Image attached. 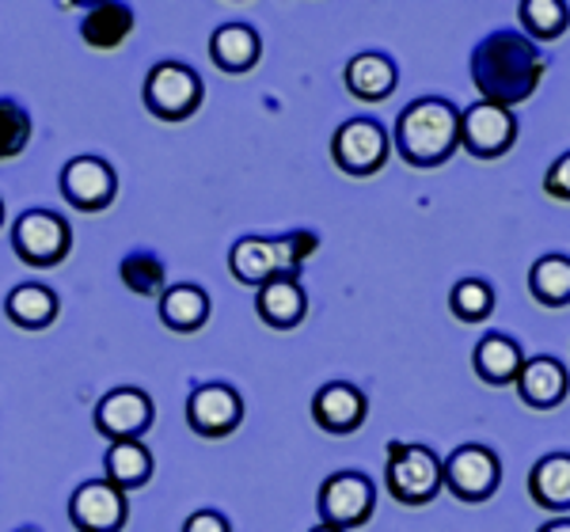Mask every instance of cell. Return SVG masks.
I'll use <instances>...</instances> for the list:
<instances>
[{
  "label": "cell",
  "mask_w": 570,
  "mask_h": 532,
  "mask_svg": "<svg viewBox=\"0 0 570 532\" xmlns=\"http://www.w3.org/2000/svg\"><path fill=\"white\" fill-rule=\"evenodd\" d=\"M104 472H107V483H115L118 491H137L153 480L156 461H153L149 445H145L141 437H134V442H115L107 449Z\"/></svg>",
  "instance_id": "603a6c76"
},
{
  "label": "cell",
  "mask_w": 570,
  "mask_h": 532,
  "mask_svg": "<svg viewBox=\"0 0 570 532\" xmlns=\"http://www.w3.org/2000/svg\"><path fill=\"white\" fill-rule=\"evenodd\" d=\"M308 532H338V529H331V525H316V529H308Z\"/></svg>",
  "instance_id": "d590c367"
},
{
  "label": "cell",
  "mask_w": 570,
  "mask_h": 532,
  "mask_svg": "<svg viewBox=\"0 0 570 532\" xmlns=\"http://www.w3.org/2000/svg\"><path fill=\"white\" fill-rule=\"evenodd\" d=\"M35 122L16 99H0V160H16L31 145Z\"/></svg>",
  "instance_id": "f546056e"
},
{
  "label": "cell",
  "mask_w": 570,
  "mask_h": 532,
  "mask_svg": "<svg viewBox=\"0 0 570 532\" xmlns=\"http://www.w3.org/2000/svg\"><path fill=\"white\" fill-rule=\"evenodd\" d=\"M12 532H42L39 525H20V529H12Z\"/></svg>",
  "instance_id": "e575fe53"
},
{
  "label": "cell",
  "mask_w": 570,
  "mask_h": 532,
  "mask_svg": "<svg viewBox=\"0 0 570 532\" xmlns=\"http://www.w3.org/2000/svg\"><path fill=\"white\" fill-rule=\"evenodd\" d=\"M518 145V115L499 104H472L461 111V149L475 160H499Z\"/></svg>",
  "instance_id": "9c48e42d"
},
{
  "label": "cell",
  "mask_w": 570,
  "mask_h": 532,
  "mask_svg": "<svg viewBox=\"0 0 570 532\" xmlns=\"http://www.w3.org/2000/svg\"><path fill=\"white\" fill-rule=\"evenodd\" d=\"M118 274H122L126 289L137 293V297H160L168 289V278H164V263L156 259L153 252H134L118 263Z\"/></svg>",
  "instance_id": "83f0119b"
},
{
  "label": "cell",
  "mask_w": 570,
  "mask_h": 532,
  "mask_svg": "<svg viewBox=\"0 0 570 532\" xmlns=\"http://www.w3.org/2000/svg\"><path fill=\"white\" fill-rule=\"evenodd\" d=\"M160 319L164 327L179 335H195L209 319V293L195 286V282H179L160 293Z\"/></svg>",
  "instance_id": "44dd1931"
},
{
  "label": "cell",
  "mask_w": 570,
  "mask_h": 532,
  "mask_svg": "<svg viewBox=\"0 0 570 532\" xmlns=\"http://www.w3.org/2000/svg\"><path fill=\"white\" fill-rule=\"evenodd\" d=\"M153 418H156V407L141 388H115V392H107L96 407V430L110 445L141 437L145 430L153 426Z\"/></svg>",
  "instance_id": "5bb4252c"
},
{
  "label": "cell",
  "mask_w": 570,
  "mask_h": 532,
  "mask_svg": "<svg viewBox=\"0 0 570 532\" xmlns=\"http://www.w3.org/2000/svg\"><path fill=\"white\" fill-rule=\"evenodd\" d=\"M331 156H335V168L346 171V176H376L392 156V137L373 118H351L331 137Z\"/></svg>",
  "instance_id": "8992f818"
},
{
  "label": "cell",
  "mask_w": 570,
  "mask_h": 532,
  "mask_svg": "<svg viewBox=\"0 0 570 532\" xmlns=\"http://www.w3.org/2000/svg\"><path fill=\"white\" fill-rule=\"evenodd\" d=\"M441 475H445V487L453 499L475 506V502L494 499V491H499V483H502V461L494 449L468 442V445H456L453 453L441 461Z\"/></svg>",
  "instance_id": "5b68a950"
},
{
  "label": "cell",
  "mask_w": 570,
  "mask_h": 532,
  "mask_svg": "<svg viewBox=\"0 0 570 532\" xmlns=\"http://www.w3.org/2000/svg\"><path fill=\"white\" fill-rule=\"evenodd\" d=\"M472 365H475V377L491 388H505V384H518V373L525 365V354L513 338L505 335H487L475 343V354H472Z\"/></svg>",
  "instance_id": "ffe728a7"
},
{
  "label": "cell",
  "mask_w": 570,
  "mask_h": 532,
  "mask_svg": "<svg viewBox=\"0 0 570 532\" xmlns=\"http://www.w3.org/2000/svg\"><path fill=\"white\" fill-rule=\"evenodd\" d=\"M183 532H233V529H228V521L217 510H198L183 521Z\"/></svg>",
  "instance_id": "d6a6232c"
},
{
  "label": "cell",
  "mask_w": 570,
  "mask_h": 532,
  "mask_svg": "<svg viewBox=\"0 0 570 532\" xmlns=\"http://www.w3.org/2000/svg\"><path fill=\"white\" fill-rule=\"evenodd\" d=\"M320 510V525H331L338 532L346 529H362L376 510V487L370 475L362 472H335L324 480L316 499Z\"/></svg>",
  "instance_id": "52a82bcc"
},
{
  "label": "cell",
  "mask_w": 570,
  "mask_h": 532,
  "mask_svg": "<svg viewBox=\"0 0 570 532\" xmlns=\"http://www.w3.org/2000/svg\"><path fill=\"white\" fill-rule=\"evenodd\" d=\"M202 77L183 61H160L145 77V111L160 122H187L202 107Z\"/></svg>",
  "instance_id": "277c9868"
},
{
  "label": "cell",
  "mask_w": 570,
  "mask_h": 532,
  "mask_svg": "<svg viewBox=\"0 0 570 532\" xmlns=\"http://www.w3.org/2000/svg\"><path fill=\"white\" fill-rule=\"evenodd\" d=\"M0 225H4V201H0Z\"/></svg>",
  "instance_id": "8d00e7d4"
},
{
  "label": "cell",
  "mask_w": 570,
  "mask_h": 532,
  "mask_svg": "<svg viewBox=\"0 0 570 532\" xmlns=\"http://www.w3.org/2000/svg\"><path fill=\"white\" fill-rule=\"evenodd\" d=\"M255 312L274 332H293L297 324H305L308 293L297 282V274H282V278H271L266 286L255 289Z\"/></svg>",
  "instance_id": "2e32d148"
},
{
  "label": "cell",
  "mask_w": 570,
  "mask_h": 532,
  "mask_svg": "<svg viewBox=\"0 0 570 532\" xmlns=\"http://www.w3.org/2000/svg\"><path fill=\"white\" fill-rule=\"evenodd\" d=\"M134 31V8L130 4H96L80 23V35L91 50H118Z\"/></svg>",
  "instance_id": "d4e9b609"
},
{
  "label": "cell",
  "mask_w": 570,
  "mask_h": 532,
  "mask_svg": "<svg viewBox=\"0 0 570 532\" xmlns=\"http://www.w3.org/2000/svg\"><path fill=\"white\" fill-rule=\"evenodd\" d=\"M540 532H570V518H559V521H548Z\"/></svg>",
  "instance_id": "836d02e7"
},
{
  "label": "cell",
  "mask_w": 570,
  "mask_h": 532,
  "mask_svg": "<svg viewBox=\"0 0 570 532\" xmlns=\"http://www.w3.org/2000/svg\"><path fill=\"white\" fill-rule=\"evenodd\" d=\"M58 312H61L58 293L50 286H39V282L16 286L4 297V316L12 319L16 327H23V332H42V327H50L53 319H58Z\"/></svg>",
  "instance_id": "7402d4cb"
},
{
  "label": "cell",
  "mask_w": 570,
  "mask_h": 532,
  "mask_svg": "<svg viewBox=\"0 0 570 532\" xmlns=\"http://www.w3.org/2000/svg\"><path fill=\"white\" fill-rule=\"evenodd\" d=\"M72 233L69 221L50 209H27L20 221L12 225V252L20 255L27 266H61L69 259Z\"/></svg>",
  "instance_id": "ba28073f"
},
{
  "label": "cell",
  "mask_w": 570,
  "mask_h": 532,
  "mask_svg": "<svg viewBox=\"0 0 570 532\" xmlns=\"http://www.w3.org/2000/svg\"><path fill=\"white\" fill-rule=\"evenodd\" d=\"M544 190L556 201H570V152L559 156L556 164L548 168V176H544Z\"/></svg>",
  "instance_id": "1f68e13d"
},
{
  "label": "cell",
  "mask_w": 570,
  "mask_h": 532,
  "mask_svg": "<svg viewBox=\"0 0 570 532\" xmlns=\"http://www.w3.org/2000/svg\"><path fill=\"white\" fill-rule=\"evenodd\" d=\"M312 418L324 434H354L370 418V400L351 381H331L312 396Z\"/></svg>",
  "instance_id": "9a60e30c"
},
{
  "label": "cell",
  "mask_w": 570,
  "mask_h": 532,
  "mask_svg": "<svg viewBox=\"0 0 570 532\" xmlns=\"http://www.w3.org/2000/svg\"><path fill=\"white\" fill-rule=\"evenodd\" d=\"M529 293L544 308L570 305V255H544V259L532 263Z\"/></svg>",
  "instance_id": "484cf974"
},
{
  "label": "cell",
  "mask_w": 570,
  "mask_h": 532,
  "mask_svg": "<svg viewBox=\"0 0 570 532\" xmlns=\"http://www.w3.org/2000/svg\"><path fill=\"white\" fill-rule=\"evenodd\" d=\"M518 16L521 31L532 42H551L570 27V4H563V0H521Z\"/></svg>",
  "instance_id": "4316f807"
},
{
  "label": "cell",
  "mask_w": 570,
  "mask_h": 532,
  "mask_svg": "<svg viewBox=\"0 0 570 532\" xmlns=\"http://www.w3.org/2000/svg\"><path fill=\"white\" fill-rule=\"evenodd\" d=\"M456 149H461V111L449 99H415L395 118V152L411 168H441Z\"/></svg>",
  "instance_id": "7a4b0ae2"
},
{
  "label": "cell",
  "mask_w": 570,
  "mask_h": 532,
  "mask_svg": "<svg viewBox=\"0 0 570 532\" xmlns=\"http://www.w3.org/2000/svg\"><path fill=\"white\" fill-rule=\"evenodd\" d=\"M209 58H214V66L220 72H233V77H240V72H252L255 66H259L263 42H259V35H255V27L220 23L217 31L209 35Z\"/></svg>",
  "instance_id": "d6986e66"
},
{
  "label": "cell",
  "mask_w": 570,
  "mask_h": 532,
  "mask_svg": "<svg viewBox=\"0 0 570 532\" xmlns=\"http://www.w3.org/2000/svg\"><path fill=\"white\" fill-rule=\"evenodd\" d=\"M570 392V377L567 365L556 362V357H525L518 373V396L529 403L532 411H551L567 400Z\"/></svg>",
  "instance_id": "e0dca14e"
},
{
  "label": "cell",
  "mask_w": 570,
  "mask_h": 532,
  "mask_svg": "<svg viewBox=\"0 0 570 532\" xmlns=\"http://www.w3.org/2000/svg\"><path fill=\"white\" fill-rule=\"evenodd\" d=\"M61 195L80 214H104L118 195V176L104 156H72L61 168Z\"/></svg>",
  "instance_id": "8fae6325"
},
{
  "label": "cell",
  "mask_w": 570,
  "mask_h": 532,
  "mask_svg": "<svg viewBox=\"0 0 570 532\" xmlns=\"http://www.w3.org/2000/svg\"><path fill=\"white\" fill-rule=\"evenodd\" d=\"M529 499L540 510H570V453H551L532 464Z\"/></svg>",
  "instance_id": "cb8c5ba5"
},
{
  "label": "cell",
  "mask_w": 570,
  "mask_h": 532,
  "mask_svg": "<svg viewBox=\"0 0 570 532\" xmlns=\"http://www.w3.org/2000/svg\"><path fill=\"white\" fill-rule=\"evenodd\" d=\"M544 72H548V58L540 53V46L525 31H513V27L487 35L472 50L475 91H480L483 104H499L505 111L525 104L532 91L540 88Z\"/></svg>",
  "instance_id": "6da1fadb"
},
{
  "label": "cell",
  "mask_w": 570,
  "mask_h": 532,
  "mask_svg": "<svg viewBox=\"0 0 570 532\" xmlns=\"http://www.w3.org/2000/svg\"><path fill=\"white\" fill-rule=\"evenodd\" d=\"M244 422V396L233 388V384H198L187 400V426L195 430L198 437H228L236 426Z\"/></svg>",
  "instance_id": "7c38bea8"
},
{
  "label": "cell",
  "mask_w": 570,
  "mask_h": 532,
  "mask_svg": "<svg viewBox=\"0 0 570 532\" xmlns=\"http://www.w3.org/2000/svg\"><path fill=\"white\" fill-rule=\"evenodd\" d=\"M69 521L77 532H122L130 521V499L107 480H88L72 491Z\"/></svg>",
  "instance_id": "30bf717a"
},
{
  "label": "cell",
  "mask_w": 570,
  "mask_h": 532,
  "mask_svg": "<svg viewBox=\"0 0 570 532\" xmlns=\"http://www.w3.org/2000/svg\"><path fill=\"white\" fill-rule=\"evenodd\" d=\"M228 270L240 286H266L271 278H282V274H297V266L289 259V247H285L282 236H244V240L233 244L228 252Z\"/></svg>",
  "instance_id": "4fadbf2b"
},
{
  "label": "cell",
  "mask_w": 570,
  "mask_h": 532,
  "mask_svg": "<svg viewBox=\"0 0 570 532\" xmlns=\"http://www.w3.org/2000/svg\"><path fill=\"white\" fill-rule=\"evenodd\" d=\"M346 91H351L354 99H365V104H381V99H389L395 88H400V69H395V61L389 53H376V50H365L357 53V58L346 61Z\"/></svg>",
  "instance_id": "ac0fdd59"
},
{
  "label": "cell",
  "mask_w": 570,
  "mask_h": 532,
  "mask_svg": "<svg viewBox=\"0 0 570 532\" xmlns=\"http://www.w3.org/2000/svg\"><path fill=\"white\" fill-rule=\"evenodd\" d=\"M449 308H453V316L464 319V324H480V319H487L494 312V289L480 278H464L449 293Z\"/></svg>",
  "instance_id": "f1b7e54d"
},
{
  "label": "cell",
  "mask_w": 570,
  "mask_h": 532,
  "mask_svg": "<svg viewBox=\"0 0 570 532\" xmlns=\"http://www.w3.org/2000/svg\"><path fill=\"white\" fill-rule=\"evenodd\" d=\"M282 240H285V247H289L293 266H305L320 247V236L312 233V228H293V233H285Z\"/></svg>",
  "instance_id": "4dcf8cb0"
},
{
  "label": "cell",
  "mask_w": 570,
  "mask_h": 532,
  "mask_svg": "<svg viewBox=\"0 0 570 532\" xmlns=\"http://www.w3.org/2000/svg\"><path fill=\"white\" fill-rule=\"evenodd\" d=\"M389 494L403 506H430L445 487L441 461L434 449L415 442H389V467H384Z\"/></svg>",
  "instance_id": "3957f363"
}]
</instances>
